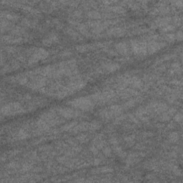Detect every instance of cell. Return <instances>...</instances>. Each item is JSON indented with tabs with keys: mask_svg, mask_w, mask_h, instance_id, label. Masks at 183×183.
Wrapping results in <instances>:
<instances>
[{
	"mask_svg": "<svg viewBox=\"0 0 183 183\" xmlns=\"http://www.w3.org/2000/svg\"><path fill=\"white\" fill-rule=\"evenodd\" d=\"M22 25H24L26 27H32L35 25V24H34V22L32 21L28 20V19H24L22 22Z\"/></svg>",
	"mask_w": 183,
	"mask_h": 183,
	"instance_id": "ffe728a7",
	"label": "cell"
},
{
	"mask_svg": "<svg viewBox=\"0 0 183 183\" xmlns=\"http://www.w3.org/2000/svg\"><path fill=\"white\" fill-rule=\"evenodd\" d=\"M175 38H176V37H175V34H167V35L165 36V39L167 41H174Z\"/></svg>",
	"mask_w": 183,
	"mask_h": 183,
	"instance_id": "603a6c76",
	"label": "cell"
},
{
	"mask_svg": "<svg viewBox=\"0 0 183 183\" xmlns=\"http://www.w3.org/2000/svg\"><path fill=\"white\" fill-rule=\"evenodd\" d=\"M24 109L18 102H12L5 104L2 107V114L5 115H15L22 113Z\"/></svg>",
	"mask_w": 183,
	"mask_h": 183,
	"instance_id": "3957f363",
	"label": "cell"
},
{
	"mask_svg": "<svg viewBox=\"0 0 183 183\" xmlns=\"http://www.w3.org/2000/svg\"><path fill=\"white\" fill-rule=\"evenodd\" d=\"M119 64L117 63H107L102 67L103 70L107 72H113L119 68Z\"/></svg>",
	"mask_w": 183,
	"mask_h": 183,
	"instance_id": "5bb4252c",
	"label": "cell"
},
{
	"mask_svg": "<svg viewBox=\"0 0 183 183\" xmlns=\"http://www.w3.org/2000/svg\"><path fill=\"white\" fill-rule=\"evenodd\" d=\"M103 152H104V154H105L106 156H110L112 153V151H111V150H110V149L109 147H106V148L104 149V150H103Z\"/></svg>",
	"mask_w": 183,
	"mask_h": 183,
	"instance_id": "4316f807",
	"label": "cell"
},
{
	"mask_svg": "<svg viewBox=\"0 0 183 183\" xmlns=\"http://www.w3.org/2000/svg\"><path fill=\"white\" fill-rule=\"evenodd\" d=\"M48 51L45 49L42 48L35 49L29 60V64H35L39 61L45 60L48 57Z\"/></svg>",
	"mask_w": 183,
	"mask_h": 183,
	"instance_id": "5b68a950",
	"label": "cell"
},
{
	"mask_svg": "<svg viewBox=\"0 0 183 183\" xmlns=\"http://www.w3.org/2000/svg\"><path fill=\"white\" fill-rule=\"evenodd\" d=\"M147 110H148V112H152L157 114H161L167 111V106L165 103L153 102L149 104Z\"/></svg>",
	"mask_w": 183,
	"mask_h": 183,
	"instance_id": "52a82bcc",
	"label": "cell"
},
{
	"mask_svg": "<svg viewBox=\"0 0 183 183\" xmlns=\"http://www.w3.org/2000/svg\"><path fill=\"white\" fill-rule=\"evenodd\" d=\"M175 119L176 120L177 122H179V123H180V122L182 121V114H181V113L177 114L176 116L175 117Z\"/></svg>",
	"mask_w": 183,
	"mask_h": 183,
	"instance_id": "83f0119b",
	"label": "cell"
},
{
	"mask_svg": "<svg viewBox=\"0 0 183 183\" xmlns=\"http://www.w3.org/2000/svg\"><path fill=\"white\" fill-rule=\"evenodd\" d=\"M77 29L78 31L82 34V35L89 36V32L88 28H87V26H86V24H79H79L77 25Z\"/></svg>",
	"mask_w": 183,
	"mask_h": 183,
	"instance_id": "2e32d148",
	"label": "cell"
},
{
	"mask_svg": "<svg viewBox=\"0 0 183 183\" xmlns=\"http://www.w3.org/2000/svg\"><path fill=\"white\" fill-rule=\"evenodd\" d=\"M59 38L58 36L56 34H50L48 37H47L45 38V39L43 40V44L47 46H50L51 45H53V44L56 43L58 42Z\"/></svg>",
	"mask_w": 183,
	"mask_h": 183,
	"instance_id": "8fae6325",
	"label": "cell"
},
{
	"mask_svg": "<svg viewBox=\"0 0 183 183\" xmlns=\"http://www.w3.org/2000/svg\"><path fill=\"white\" fill-rule=\"evenodd\" d=\"M77 49L79 52H84V51H87L88 49V46L87 45H79L77 47Z\"/></svg>",
	"mask_w": 183,
	"mask_h": 183,
	"instance_id": "7402d4cb",
	"label": "cell"
},
{
	"mask_svg": "<svg viewBox=\"0 0 183 183\" xmlns=\"http://www.w3.org/2000/svg\"><path fill=\"white\" fill-rule=\"evenodd\" d=\"M100 170L101 171V172H104V173H106V172H110L112 171V169L111 168H109V167H102V168H100Z\"/></svg>",
	"mask_w": 183,
	"mask_h": 183,
	"instance_id": "484cf974",
	"label": "cell"
},
{
	"mask_svg": "<svg viewBox=\"0 0 183 183\" xmlns=\"http://www.w3.org/2000/svg\"><path fill=\"white\" fill-rule=\"evenodd\" d=\"M165 45V44L163 42H158L154 40H150L149 42L147 44V53L149 54H153L156 52L160 49H162Z\"/></svg>",
	"mask_w": 183,
	"mask_h": 183,
	"instance_id": "9c48e42d",
	"label": "cell"
},
{
	"mask_svg": "<svg viewBox=\"0 0 183 183\" xmlns=\"http://www.w3.org/2000/svg\"><path fill=\"white\" fill-rule=\"evenodd\" d=\"M135 104H136V100H129L125 104V107H134L135 105Z\"/></svg>",
	"mask_w": 183,
	"mask_h": 183,
	"instance_id": "cb8c5ba5",
	"label": "cell"
},
{
	"mask_svg": "<svg viewBox=\"0 0 183 183\" xmlns=\"http://www.w3.org/2000/svg\"><path fill=\"white\" fill-rule=\"evenodd\" d=\"M29 87L33 89H41L46 85V79L42 76L34 77L29 82Z\"/></svg>",
	"mask_w": 183,
	"mask_h": 183,
	"instance_id": "ba28073f",
	"label": "cell"
},
{
	"mask_svg": "<svg viewBox=\"0 0 183 183\" xmlns=\"http://www.w3.org/2000/svg\"><path fill=\"white\" fill-rule=\"evenodd\" d=\"M59 114L63 117L66 118V119H72V118L77 117L80 115V112L77 111V110L74 109L69 108V107H62L59 108L57 110Z\"/></svg>",
	"mask_w": 183,
	"mask_h": 183,
	"instance_id": "8992f818",
	"label": "cell"
},
{
	"mask_svg": "<svg viewBox=\"0 0 183 183\" xmlns=\"http://www.w3.org/2000/svg\"><path fill=\"white\" fill-rule=\"evenodd\" d=\"M115 48L116 51L123 56H127L130 54V49H129L128 44L126 43L125 42H121L117 43L115 45Z\"/></svg>",
	"mask_w": 183,
	"mask_h": 183,
	"instance_id": "30bf717a",
	"label": "cell"
},
{
	"mask_svg": "<svg viewBox=\"0 0 183 183\" xmlns=\"http://www.w3.org/2000/svg\"><path fill=\"white\" fill-rule=\"evenodd\" d=\"M2 39L3 42L5 43H9V44H14V43H19L20 42H22V39L21 37H15V36H9V35H7V36H3L2 38Z\"/></svg>",
	"mask_w": 183,
	"mask_h": 183,
	"instance_id": "7c38bea8",
	"label": "cell"
},
{
	"mask_svg": "<svg viewBox=\"0 0 183 183\" xmlns=\"http://www.w3.org/2000/svg\"><path fill=\"white\" fill-rule=\"evenodd\" d=\"M179 139L178 134L177 132H172L169 135V140L172 142H176Z\"/></svg>",
	"mask_w": 183,
	"mask_h": 183,
	"instance_id": "44dd1931",
	"label": "cell"
},
{
	"mask_svg": "<svg viewBox=\"0 0 183 183\" xmlns=\"http://www.w3.org/2000/svg\"><path fill=\"white\" fill-rule=\"evenodd\" d=\"M2 18H5V20L8 21H14L18 19V16L15 14L14 13L11 12H2Z\"/></svg>",
	"mask_w": 183,
	"mask_h": 183,
	"instance_id": "9a60e30c",
	"label": "cell"
},
{
	"mask_svg": "<svg viewBox=\"0 0 183 183\" xmlns=\"http://www.w3.org/2000/svg\"><path fill=\"white\" fill-rule=\"evenodd\" d=\"M87 15H88L89 17H90V18L93 19V20H99V19L102 18V15H101L100 12H98V11H89Z\"/></svg>",
	"mask_w": 183,
	"mask_h": 183,
	"instance_id": "ac0fdd59",
	"label": "cell"
},
{
	"mask_svg": "<svg viewBox=\"0 0 183 183\" xmlns=\"http://www.w3.org/2000/svg\"><path fill=\"white\" fill-rule=\"evenodd\" d=\"M107 34L114 37H121L125 34V30L123 28L114 27L108 30Z\"/></svg>",
	"mask_w": 183,
	"mask_h": 183,
	"instance_id": "4fadbf2b",
	"label": "cell"
},
{
	"mask_svg": "<svg viewBox=\"0 0 183 183\" xmlns=\"http://www.w3.org/2000/svg\"><path fill=\"white\" fill-rule=\"evenodd\" d=\"M92 100L95 102L105 104L115 98V94L112 91H106L103 92H97L91 96Z\"/></svg>",
	"mask_w": 183,
	"mask_h": 183,
	"instance_id": "277c9868",
	"label": "cell"
},
{
	"mask_svg": "<svg viewBox=\"0 0 183 183\" xmlns=\"http://www.w3.org/2000/svg\"><path fill=\"white\" fill-rule=\"evenodd\" d=\"M69 54H70V52L67 53V55H69ZM62 55H63V56H65L66 54H62Z\"/></svg>",
	"mask_w": 183,
	"mask_h": 183,
	"instance_id": "f1b7e54d",
	"label": "cell"
},
{
	"mask_svg": "<svg viewBox=\"0 0 183 183\" xmlns=\"http://www.w3.org/2000/svg\"><path fill=\"white\" fill-rule=\"evenodd\" d=\"M131 50L137 56H145L147 54V43L143 40H132L131 41Z\"/></svg>",
	"mask_w": 183,
	"mask_h": 183,
	"instance_id": "7a4b0ae2",
	"label": "cell"
},
{
	"mask_svg": "<svg viewBox=\"0 0 183 183\" xmlns=\"http://www.w3.org/2000/svg\"><path fill=\"white\" fill-rule=\"evenodd\" d=\"M68 104L75 110H80L82 111H89L94 107V103L89 97H82L76 98L68 102Z\"/></svg>",
	"mask_w": 183,
	"mask_h": 183,
	"instance_id": "6da1fadb",
	"label": "cell"
},
{
	"mask_svg": "<svg viewBox=\"0 0 183 183\" xmlns=\"http://www.w3.org/2000/svg\"><path fill=\"white\" fill-rule=\"evenodd\" d=\"M112 11H114L115 13H124L125 12V9L123 7H119V6H112V7H109Z\"/></svg>",
	"mask_w": 183,
	"mask_h": 183,
	"instance_id": "d6986e66",
	"label": "cell"
},
{
	"mask_svg": "<svg viewBox=\"0 0 183 183\" xmlns=\"http://www.w3.org/2000/svg\"><path fill=\"white\" fill-rule=\"evenodd\" d=\"M67 33L68 34L69 36H70L72 38H73L74 39H80V35L79 34L78 32H77L76 31H74V29H72L68 28L67 29Z\"/></svg>",
	"mask_w": 183,
	"mask_h": 183,
	"instance_id": "e0dca14e",
	"label": "cell"
},
{
	"mask_svg": "<svg viewBox=\"0 0 183 183\" xmlns=\"http://www.w3.org/2000/svg\"><path fill=\"white\" fill-rule=\"evenodd\" d=\"M87 139L88 138H87V135H79V136H78V137H77V140L81 142H86V141H87Z\"/></svg>",
	"mask_w": 183,
	"mask_h": 183,
	"instance_id": "d4e9b609",
	"label": "cell"
}]
</instances>
